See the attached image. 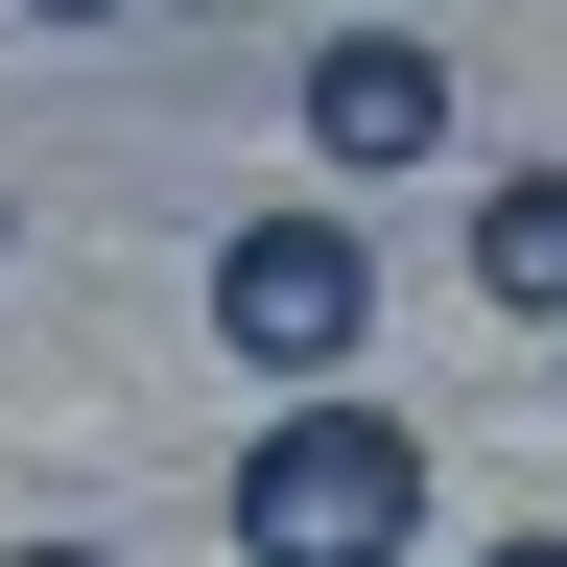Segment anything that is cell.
I'll list each match as a JSON object with an SVG mask.
<instances>
[{
  "mask_svg": "<svg viewBox=\"0 0 567 567\" xmlns=\"http://www.w3.org/2000/svg\"><path fill=\"white\" fill-rule=\"evenodd\" d=\"M0 260H24V189H0Z\"/></svg>",
  "mask_w": 567,
  "mask_h": 567,
  "instance_id": "ba28073f",
  "label": "cell"
},
{
  "mask_svg": "<svg viewBox=\"0 0 567 567\" xmlns=\"http://www.w3.org/2000/svg\"><path fill=\"white\" fill-rule=\"evenodd\" d=\"M473 284H496L520 331H567V166H496V189H473Z\"/></svg>",
  "mask_w": 567,
  "mask_h": 567,
  "instance_id": "277c9868",
  "label": "cell"
},
{
  "mask_svg": "<svg viewBox=\"0 0 567 567\" xmlns=\"http://www.w3.org/2000/svg\"><path fill=\"white\" fill-rule=\"evenodd\" d=\"M425 544V425L379 379H308V402H260V450H237V567H402Z\"/></svg>",
  "mask_w": 567,
  "mask_h": 567,
  "instance_id": "6da1fadb",
  "label": "cell"
},
{
  "mask_svg": "<svg viewBox=\"0 0 567 567\" xmlns=\"http://www.w3.org/2000/svg\"><path fill=\"white\" fill-rule=\"evenodd\" d=\"M496 567H567V520H544V544H496Z\"/></svg>",
  "mask_w": 567,
  "mask_h": 567,
  "instance_id": "52a82bcc",
  "label": "cell"
},
{
  "mask_svg": "<svg viewBox=\"0 0 567 567\" xmlns=\"http://www.w3.org/2000/svg\"><path fill=\"white\" fill-rule=\"evenodd\" d=\"M213 354H237V379H354V354H379V213H331V189H284V213H237V237H213Z\"/></svg>",
  "mask_w": 567,
  "mask_h": 567,
  "instance_id": "7a4b0ae2",
  "label": "cell"
},
{
  "mask_svg": "<svg viewBox=\"0 0 567 567\" xmlns=\"http://www.w3.org/2000/svg\"><path fill=\"white\" fill-rule=\"evenodd\" d=\"M308 166H331V189L450 166V48H425V24H331V48H308Z\"/></svg>",
  "mask_w": 567,
  "mask_h": 567,
  "instance_id": "3957f363",
  "label": "cell"
},
{
  "mask_svg": "<svg viewBox=\"0 0 567 567\" xmlns=\"http://www.w3.org/2000/svg\"><path fill=\"white\" fill-rule=\"evenodd\" d=\"M0 567H118V544H0Z\"/></svg>",
  "mask_w": 567,
  "mask_h": 567,
  "instance_id": "5b68a950",
  "label": "cell"
},
{
  "mask_svg": "<svg viewBox=\"0 0 567 567\" xmlns=\"http://www.w3.org/2000/svg\"><path fill=\"white\" fill-rule=\"evenodd\" d=\"M24 24H118V0H24Z\"/></svg>",
  "mask_w": 567,
  "mask_h": 567,
  "instance_id": "8992f818",
  "label": "cell"
}]
</instances>
